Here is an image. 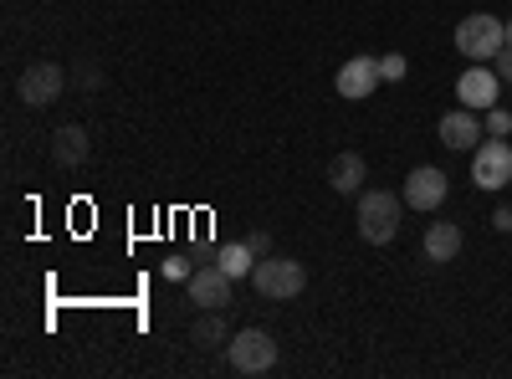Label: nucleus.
Here are the masks:
<instances>
[{
  "mask_svg": "<svg viewBox=\"0 0 512 379\" xmlns=\"http://www.w3.org/2000/svg\"><path fill=\"white\" fill-rule=\"evenodd\" d=\"M16 93H21L26 108H52L67 93V67L62 62H31L16 82Z\"/></svg>",
  "mask_w": 512,
  "mask_h": 379,
  "instance_id": "5",
  "label": "nucleus"
},
{
  "mask_svg": "<svg viewBox=\"0 0 512 379\" xmlns=\"http://www.w3.org/2000/svg\"><path fill=\"white\" fill-rule=\"evenodd\" d=\"M482 129H487V139H507L512 134V113L497 103V108H487V123H482Z\"/></svg>",
  "mask_w": 512,
  "mask_h": 379,
  "instance_id": "17",
  "label": "nucleus"
},
{
  "mask_svg": "<svg viewBox=\"0 0 512 379\" xmlns=\"http://www.w3.org/2000/svg\"><path fill=\"white\" fill-rule=\"evenodd\" d=\"M446 190H451V185H446V175L436 170V164H415V170L405 175V190H400V195H405L410 210H425V216H431V210L446 205Z\"/></svg>",
  "mask_w": 512,
  "mask_h": 379,
  "instance_id": "8",
  "label": "nucleus"
},
{
  "mask_svg": "<svg viewBox=\"0 0 512 379\" xmlns=\"http://www.w3.org/2000/svg\"><path fill=\"white\" fill-rule=\"evenodd\" d=\"M405 72H410V62H405L400 52H390V57H379V77H384V82H400Z\"/></svg>",
  "mask_w": 512,
  "mask_h": 379,
  "instance_id": "18",
  "label": "nucleus"
},
{
  "mask_svg": "<svg viewBox=\"0 0 512 379\" xmlns=\"http://www.w3.org/2000/svg\"><path fill=\"white\" fill-rule=\"evenodd\" d=\"M425 257L431 262H456L461 257V226L456 221H431L425 226Z\"/></svg>",
  "mask_w": 512,
  "mask_h": 379,
  "instance_id": "13",
  "label": "nucleus"
},
{
  "mask_svg": "<svg viewBox=\"0 0 512 379\" xmlns=\"http://www.w3.org/2000/svg\"><path fill=\"white\" fill-rule=\"evenodd\" d=\"M472 185L477 190H502L512 185V144L507 139H487L472 149Z\"/></svg>",
  "mask_w": 512,
  "mask_h": 379,
  "instance_id": "6",
  "label": "nucleus"
},
{
  "mask_svg": "<svg viewBox=\"0 0 512 379\" xmlns=\"http://www.w3.org/2000/svg\"><path fill=\"white\" fill-rule=\"evenodd\" d=\"M456 98H461V108H472V113L497 108V98H502V77H497V67H492V62H472V67L456 77Z\"/></svg>",
  "mask_w": 512,
  "mask_h": 379,
  "instance_id": "7",
  "label": "nucleus"
},
{
  "mask_svg": "<svg viewBox=\"0 0 512 379\" xmlns=\"http://www.w3.org/2000/svg\"><path fill=\"white\" fill-rule=\"evenodd\" d=\"M492 67H497V77H502V82H512V47H502V52L492 57Z\"/></svg>",
  "mask_w": 512,
  "mask_h": 379,
  "instance_id": "21",
  "label": "nucleus"
},
{
  "mask_svg": "<svg viewBox=\"0 0 512 379\" xmlns=\"http://www.w3.org/2000/svg\"><path fill=\"white\" fill-rule=\"evenodd\" d=\"M400 210H410L405 195H395V190H364L359 195V236L369 246H390L400 236Z\"/></svg>",
  "mask_w": 512,
  "mask_h": 379,
  "instance_id": "1",
  "label": "nucleus"
},
{
  "mask_svg": "<svg viewBox=\"0 0 512 379\" xmlns=\"http://www.w3.org/2000/svg\"><path fill=\"white\" fill-rule=\"evenodd\" d=\"M195 349H226L231 344V323H226V308H205L200 318H195Z\"/></svg>",
  "mask_w": 512,
  "mask_h": 379,
  "instance_id": "14",
  "label": "nucleus"
},
{
  "mask_svg": "<svg viewBox=\"0 0 512 379\" xmlns=\"http://www.w3.org/2000/svg\"><path fill=\"white\" fill-rule=\"evenodd\" d=\"M251 287L262 292L267 303H287V298H297V292L308 287V272H303V262H292V257H256V267H251Z\"/></svg>",
  "mask_w": 512,
  "mask_h": 379,
  "instance_id": "2",
  "label": "nucleus"
},
{
  "mask_svg": "<svg viewBox=\"0 0 512 379\" xmlns=\"http://www.w3.org/2000/svg\"><path fill=\"white\" fill-rule=\"evenodd\" d=\"M379 57H349L344 67H338V77H333V88H338V98H349V103H364L374 88H379Z\"/></svg>",
  "mask_w": 512,
  "mask_h": 379,
  "instance_id": "10",
  "label": "nucleus"
},
{
  "mask_svg": "<svg viewBox=\"0 0 512 379\" xmlns=\"http://www.w3.org/2000/svg\"><path fill=\"white\" fill-rule=\"evenodd\" d=\"M492 226H497V231H512V205H497V210H492Z\"/></svg>",
  "mask_w": 512,
  "mask_h": 379,
  "instance_id": "22",
  "label": "nucleus"
},
{
  "mask_svg": "<svg viewBox=\"0 0 512 379\" xmlns=\"http://www.w3.org/2000/svg\"><path fill=\"white\" fill-rule=\"evenodd\" d=\"M52 159L62 164V170H72V164L88 159V129H77V123L57 129V134H52Z\"/></svg>",
  "mask_w": 512,
  "mask_h": 379,
  "instance_id": "15",
  "label": "nucleus"
},
{
  "mask_svg": "<svg viewBox=\"0 0 512 379\" xmlns=\"http://www.w3.org/2000/svg\"><path fill=\"white\" fill-rule=\"evenodd\" d=\"M231 298H236V277H231L226 267L200 262V267L190 272V303H200V308H226Z\"/></svg>",
  "mask_w": 512,
  "mask_h": 379,
  "instance_id": "9",
  "label": "nucleus"
},
{
  "mask_svg": "<svg viewBox=\"0 0 512 379\" xmlns=\"http://www.w3.org/2000/svg\"><path fill=\"white\" fill-rule=\"evenodd\" d=\"M507 47H512V16H507Z\"/></svg>",
  "mask_w": 512,
  "mask_h": 379,
  "instance_id": "23",
  "label": "nucleus"
},
{
  "mask_svg": "<svg viewBox=\"0 0 512 379\" xmlns=\"http://www.w3.org/2000/svg\"><path fill=\"white\" fill-rule=\"evenodd\" d=\"M364 175H369V164H364V154H359V149L333 154V164H328V185H333L338 195H359Z\"/></svg>",
  "mask_w": 512,
  "mask_h": 379,
  "instance_id": "12",
  "label": "nucleus"
},
{
  "mask_svg": "<svg viewBox=\"0 0 512 379\" xmlns=\"http://www.w3.org/2000/svg\"><path fill=\"white\" fill-rule=\"evenodd\" d=\"M507 47V21H497V16H461V26H456V52L461 57H472V62H492L497 52Z\"/></svg>",
  "mask_w": 512,
  "mask_h": 379,
  "instance_id": "3",
  "label": "nucleus"
},
{
  "mask_svg": "<svg viewBox=\"0 0 512 379\" xmlns=\"http://www.w3.org/2000/svg\"><path fill=\"white\" fill-rule=\"evenodd\" d=\"M441 144L456 149V154H472V149L482 144V123H477V113H472V108H451V113H441Z\"/></svg>",
  "mask_w": 512,
  "mask_h": 379,
  "instance_id": "11",
  "label": "nucleus"
},
{
  "mask_svg": "<svg viewBox=\"0 0 512 379\" xmlns=\"http://www.w3.org/2000/svg\"><path fill=\"white\" fill-rule=\"evenodd\" d=\"M226 359H231L236 374H272L277 369V339L267 328H241V333H231Z\"/></svg>",
  "mask_w": 512,
  "mask_h": 379,
  "instance_id": "4",
  "label": "nucleus"
},
{
  "mask_svg": "<svg viewBox=\"0 0 512 379\" xmlns=\"http://www.w3.org/2000/svg\"><path fill=\"white\" fill-rule=\"evenodd\" d=\"M159 272H164L169 282H190V272H195V267H190V257H164V267H159Z\"/></svg>",
  "mask_w": 512,
  "mask_h": 379,
  "instance_id": "19",
  "label": "nucleus"
},
{
  "mask_svg": "<svg viewBox=\"0 0 512 379\" xmlns=\"http://www.w3.org/2000/svg\"><path fill=\"white\" fill-rule=\"evenodd\" d=\"M246 246L256 251V257H272V236H267V231H251V236H246Z\"/></svg>",
  "mask_w": 512,
  "mask_h": 379,
  "instance_id": "20",
  "label": "nucleus"
},
{
  "mask_svg": "<svg viewBox=\"0 0 512 379\" xmlns=\"http://www.w3.org/2000/svg\"><path fill=\"white\" fill-rule=\"evenodd\" d=\"M216 267H226V272L241 282V277H251V267H256V251H251L246 241H226V246H216Z\"/></svg>",
  "mask_w": 512,
  "mask_h": 379,
  "instance_id": "16",
  "label": "nucleus"
}]
</instances>
